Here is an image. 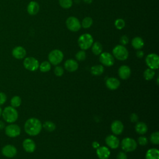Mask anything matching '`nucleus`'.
Masks as SVG:
<instances>
[{"label":"nucleus","instance_id":"nucleus-1","mask_svg":"<svg viewBox=\"0 0 159 159\" xmlns=\"http://www.w3.org/2000/svg\"><path fill=\"white\" fill-rule=\"evenodd\" d=\"M42 129V124L40 120L37 118L32 117L26 120L24 124L25 132L29 135H37Z\"/></svg>","mask_w":159,"mask_h":159},{"label":"nucleus","instance_id":"nucleus-2","mask_svg":"<svg viewBox=\"0 0 159 159\" xmlns=\"http://www.w3.org/2000/svg\"><path fill=\"white\" fill-rule=\"evenodd\" d=\"M2 116L6 122L12 124L17 120L18 118V112L16 108L12 106H7L2 111Z\"/></svg>","mask_w":159,"mask_h":159},{"label":"nucleus","instance_id":"nucleus-3","mask_svg":"<svg viewBox=\"0 0 159 159\" xmlns=\"http://www.w3.org/2000/svg\"><path fill=\"white\" fill-rule=\"evenodd\" d=\"M78 43L80 48L83 50H88L93 43V38L89 34H83L78 38Z\"/></svg>","mask_w":159,"mask_h":159},{"label":"nucleus","instance_id":"nucleus-4","mask_svg":"<svg viewBox=\"0 0 159 159\" xmlns=\"http://www.w3.org/2000/svg\"><path fill=\"white\" fill-rule=\"evenodd\" d=\"M113 57L116 59L124 61L125 60L129 57V52L125 46L122 45H116L112 50Z\"/></svg>","mask_w":159,"mask_h":159},{"label":"nucleus","instance_id":"nucleus-5","mask_svg":"<svg viewBox=\"0 0 159 159\" xmlns=\"http://www.w3.org/2000/svg\"><path fill=\"white\" fill-rule=\"evenodd\" d=\"M48 59L50 64L57 65L62 61L63 59V53L60 50H53L49 53L48 55Z\"/></svg>","mask_w":159,"mask_h":159},{"label":"nucleus","instance_id":"nucleus-6","mask_svg":"<svg viewBox=\"0 0 159 159\" xmlns=\"http://www.w3.org/2000/svg\"><path fill=\"white\" fill-rule=\"evenodd\" d=\"M120 145L122 149L126 152H133L136 149L137 147L136 141L130 137H125L123 139Z\"/></svg>","mask_w":159,"mask_h":159},{"label":"nucleus","instance_id":"nucleus-7","mask_svg":"<svg viewBox=\"0 0 159 159\" xmlns=\"http://www.w3.org/2000/svg\"><path fill=\"white\" fill-rule=\"evenodd\" d=\"M23 65L25 69L30 71H34L39 67V61L32 57H26L23 61Z\"/></svg>","mask_w":159,"mask_h":159},{"label":"nucleus","instance_id":"nucleus-8","mask_svg":"<svg viewBox=\"0 0 159 159\" xmlns=\"http://www.w3.org/2000/svg\"><path fill=\"white\" fill-rule=\"evenodd\" d=\"M145 62L148 68L157 70L159 66V57L156 53H150L145 58Z\"/></svg>","mask_w":159,"mask_h":159},{"label":"nucleus","instance_id":"nucleus-9","mask_svg":"<svg viewBox=\"0 0 159 159\" xmlns=\"http://www.w3.org/2000/svg\"><path fill=\"white\" fill-rule=\"evenodd\" d=\"M66 25L68 29L71 32H77L81 27L80 20L76 17L73 16L67 18L66 20Z\"/></svg>","mask_w":159,"mask_h":159},{"label":"nucleus","instance_id":"nucleus-10","mask_svg":"<svg viewBox=\"0 0 159 159\" xmlns=\"http://www.w3.org/2000/svg\"><path fill=\"white\" fill-rule=\"evenodd\" d=\"M20 127L14 124H11L5 127V133L9 137H16L20 134Z\"/></svg>","mask_w":159,"mask_h":159},{"label":"nucleus","instance_id":"nucleus-11","mask_svg":"<svg viewBox=\"0 0 159 159\" xmlns=\"http://www.w3.org/2000/svg\"><path fill=\"white\" fill-rule=\"evenodd\" d=\"M99 61L104 66H111L114 63V58L111 53L108 52H103L100 54Z\"/></svg>","mask_w":159,"mask_h":159},{"label":"nucleus","instance_id":"nucleus-12","mask_svg":"<svg viewBox=\"0 0 159 159\" xmlns=\"http://www.w3.org/2000/svg\"><path fill=\"white\" fill-rule=\"evenodd\" d=\"M2 155L7 158H13L17 154V148L12 145H6L2 148Z\"/></svg>","mask_w":159,"mask_h":159},{"label":"nucleus","instance_id":"nucleus-13","mask_svg":"<svg viewBox=\"0 0 159 159\" xmlns=\"http://www.w3.org/2000/svg\"><path fill=\"white\" fill-rule=\"evenodd\" d=\"M105 141H106V143L107 144V145L112 149H116V148H118V147L119 146V144H120L119 139L114 135H107L106 137Z\"/></svg>","mask_w":159,"mask_h":159},{"label":"nucleus","instance_id":"nucleus-14","mask_svg":"<svg viewBox=\"0 0 159 159\" xmlns=\"http://www.w3.org/2000/svg\"><path fill=\"white\" fill-rule=\"evenodd\" d=\"M111 129L114 134L119 135L122 134L124 130V125L121 121L116 120L113 121L111 124Z\"/></svg>","mask_w":159,"mask_h":159},{"label":"nucleus","instance_id":"nucleus-15","mask_svg":"<svg viewBox=\"0 0 159 159\" xmlns=\"http://www.w3.org/2000/svg\"><path fill=\"white\" fill-rule=\"evenodd\" d=\"M96 154L99 159H108L111 155V152L107 147L99 146L96 148Z\"/></svg>","mask_w":159,"mask_h":159},{"label":"nucleus","instance_id":"nucleus-16","mask_svg":"<svg viewBox=\"0 0 159 159\" xmlns=\"http://www.w3.org/2000/svg\"><path fill=\"white\" fill-rule=\"evenodd\" d=\"M22 147L24 150L28 153H32L35 151L36 145L31 139H26L22 142Z\"/></svg>","mask_w":159,"mask_h":159},{"label":"nucleus","instance_id":"nucleus-17","mask_svg":"<svg viewBox=\"0 0 159 159\" xmlns=\"http://www.w3.org/2000/svg\"><path fill=\"white\" fill-rule=\"evenodd\" d=\"M12 55L16 59H22L26 55V50L24 47L21 46H17L13 48L12 51Z\"/></svg>","mask_w":159,"mask_h":159},{"label":"nucleus","instance_id":"nucleus-18","mask_svg":"<svg viewBox=\"0 0 159 159\" xmlns=\"http://www.w3.org/2000/svg\"><path fill=\"white\" fill-rule=\"evenodd\" d=\"M131 74V70L129 66L127 65H122L118 70V75L122 80H127L129 78Z\"/></svg>","mask_w":159,"mask_h":159},{"label":"nucleus","instance_id":"nucleus-19","mask_svg":"<svg viewBox=\"0 0 159 159\" xmlns=\"http://www.w3.org/2000/svg\"><path fill=\"white\" fill-rule=\"evenodd\" d=\"M65 68L70 72H73L77 70L78 68V62L73 59H68L64 63Z\"/></svg>","mask_w":159,"mask_h":159},{"label":"nucleus","instance_id":"nucleus-20","mask_svg":"<svg viewBox=\"0 0 159 159\" xmlns=\"http://www.w3.org/2000/svg\"><path fill=\"white\" fill-rule=\"evenodd\" d=\"M106 85L107 88L111 90H115L120 86V81L116 78H108L106 81Z\"/></svg>","mask_w":159,"mask_h":159},{"label":"nucleus","instance_id":"nucleus-21","mask_svg":"<svg viewBox=\"0 0 159 159\" xmlns=\"http://www.w3.org/2000/svg\"><path fill=\"white\" fill-rule=\"evenodd\" d=\"M39 5L35 1H30L27 6V12L31 16L36 15L39 11Z\"/></svg>","mask_w":159,"mask_h":159},{"label":"nucleus","instance_id":"nucleus-22","mask_svg":"<svg viewBox=\"0 0 159 159\" xmlns=\"http://www.w3.org/2000/svg\"><path fill=\"white\" fill-rule=\"evenodd\" d=\"M135 130L137 134L142 135L147 132L148 127L145 123L143 122H137L135 125Z\"/></svg>","mask_w":159,"mask_h":159},{"label":"nucleus","instance_id":"nucleus-23","mask_svg":"<svg viewBox=\"0 0 159 159\" xmlns=\"http://www.w3.org/2000/svg\"><path fill=\"white\" fill-rule=\"evenodd\" d=\"M145 159H159V151L157 148L148 149L145 154Z\"/></svg>","mask_w":159,"mask_h":159},{"label":"nucleus","instance_id":"nucleus-24","mask_svg":"<svg viewBox=\"0 0 159 159\" xmlns=\"http://www.w3.org/2000/svg\"><path fill=\"white\" fill-rule=\"evenodd\" d=\"M132 46L136 50H140L144 46L143 40L140 37H134L131 42Z\"/></svg>","mask_w":159,"mask_h":159},{"label":"nucleus","instance_id":"nucleus-25","mask_svg":"<svg viewBox=\"0 0 159 159\" xmlns=\"http://www.w3.org/2000/svg\"><path fill=\"white\" fill-rule=\"evenodd\" d=\"M104 66L101 65H96L91 68V73L94 76H99L104 72Z\"/></svg>","mask_w":159,"mask_h":159},{"label":"nucleus","instance_id":"nucleus-26","mask_svg":"<svg viewBox=\"0 0 159 159\" xmlns=\"http://www.w3.org/2000/svg\"><path fill=\"white\" fill-rule=\"evenodd\" d=\"M92 46V52L96 55H99L102 53V46L101 43L99 42H95L93 43Z\"/></svg>","mask_w":159,"mask_h":159},{"label":"nucleus","instance_id":"nucleus-27","mask_svg":"<svg viewBox=\"0 0 159 159\" xmlns=\"http://www.w3.org/2000/svg\"><path fill=\"white\" fill-rule=\"evenodd\" d=\"M155 75V70L151 69L150 68L146 69L143 72V77L146 80H148V81L152 80Z\"/></svg>","mask_w":159,"mask_h":159},{"label":"nucleus","instance_id":"nucleus-28","mask_svg":"<svg viewBox=\"0 0 159 159\" xmlns=\"http://www.w3.org/2000/svg\"><path fill=\"white\" fill-rule=\"evenodd\" d=\"M42 127L46 130H47L48 132H53L55 128H56V125L55 124L52 122V121H49V120H47V121H45L43 125H42Z\"/></svg>","mask_w":159,"mask_h":159},{"label":"nucleus","instance_id":"nucleus-29","mask_svg":"<svg viewBox=\"0 0 159 159\" xmlns=\"http://www.w3.org/2000/svg\"><path fill=\"white\" fill-rule=\"evenodd\" d=\"M22 102V99L19 96H14L11 99V105L12 107L16 108L20 106Z\"/></svg>","mask_w":159,"mask_h":159},{"label":"nucleus","instance_id":"nucleus-30","mask_svg":"<svg viewBox=\"0 0 159 159\" xmlns=\"http://www.w3.org/2000/svg\"><path fill=\"white\" fill-rule=\"evenodd\" d=\"M40 71L42 72H47L51 69V64L49 61H44L41 63V64L39 65V67Z\"/></svg>","mask_w":159,"mask_h":159},{"label":"nucleus","instance_id":"nucleus-31","mask_svg":"<svg viewBox=\"0 0 159 159\" xmlns=\"http://www.w3.org/2000/svg\"><path fill=\"white\" fill-rule=\"evenodd\" d=\"M93 24V19L89 17H84L81 22V26L84 29L89 28Z\"/></svg>","mask_w":159,"mask_h":159},{"label":"nucleus","instance_id":"nucleus-32","mask_svg":"<svg viewBox=\"0 0 159 159\" xmlns=\"http://www.w3.org/2000/svg\"><path fill=\"white\" fill-rule=\"evenodd\" d=\"M150 140L152 143L158 145L159 143V132L158 131L153 132L150 137Z\"/></svg>","mask_w":159,"mask_h":159},{"label":"nucleus","instance_id":"nucleus-33","mask_svg":"<svg viewBox=\"0 0 159 159\" xmlns=\"http://www.w3.org/2000/svg\"><path fill=\"white\" fill-rule=\"evenodd\" d=\"M60 6L64 9H68L71 7L73 4L72 0H59Z\"/></svg>","mask_w":159,"mask_h":159},{"label":"nucleus","instance_id":"nucleus-34","mask_svg":"<svg viewBox=\"0 0 159 159\" xmlns=\"http://www.w3.org/2000/svg\"><path fill=\"white\" fill-rule=\"evenodd\" d=\"M125 22L124 20L120 18L117 19L114 22V25L116 28L119 30L122 29L125 27Z\"/></svg>","mask_w":159,"mask_h":159},{"label":"nucleus","instance_id":"nucleus-35","mask_svg":"<svg viewBox=\"0 0 159 159\" xmlns=\"http://www.w3.org/2000/svg\"><path fill=\"white\" fill-rule=\"evenodd\" d=\"M76 58L77 60L78 61H83L85 60L86 55V52H84V50H80L78 51L76 53Z\"/></svg>","mask_w":159,"mask_h":159},{"label":"nucleus","instance_id":"nucleus-36","mask_svg":"<svg viewBox=\"0 0 159 159\" xmlns=\"http://www.w3.org/2000/svg\"><path fill=\"white\" fill-rule=\"evenodd\" d=\"M64 73L63 68L60 66H57L54 69V73L57 76H61Z\"/></svg>","mask_w":159,"mask_h":159},{"label":"nucleus","instance_id":"nucleus-37","mask_svg":"<svg viewBox=\"0 0 159 159\" xmlns=\"http://www.w3.org/2000/svg\"><path fill=\"white\" fill-rule=\"evenodd\" d=\"M148 139L147 137H144V136H141L139 137V138L138 139V143L139 145H142V146H144L146 145L148 143Z\"/></svg>","mask_w":159,"mask_h":159},{"label":"nucleus","instance_id":"nucleus-38","mask_svg":"<svg viewBox=\"0 0 159 159\" xmlns=\"http://www.w3.org/2000/svg\"><path fill=\"white\" fill-rule=\"evenodd\" d=\"M120 44L122 45H124V46H125L127 44H128V43H129V38H128V37L127 35H122L120 37Z\"/></svg>","mask_w":159,"mask_h":159},{"label":"nucleus","instance_id":"nucleus-39","mask_svg":"<svg viewBox=\"0 0 159 159\" xmlns=\"http://www.w3.org/2000/svg\"><path fill=\"white\" fill-rule=\"evenodd\" d=\"M7 100V96L5 93L0 92V106L4 104Z\"/></svg>","mask_w":159,"mask_h":159},{"label":"nucleus","instance_id":"nucleus-40","mask_svg":"<svg viewBox=\"0 0 159 159\" xmlns=\"http://www.w3.org/2000/svg\"><path fill=\"white\" fill-rule=\"evenodd\" d=\"M130 120L132 122H138L139 117L135 113H132L130 116Z\"/></svg>","mask_w":159,"mask_h":159},{"label":"nucleus","instance_id":"nucleus-41","mask_svg":"<svg viewBox=\"0 0 159 159\" xmlns=\"http://www.w3.org/2000/svg\"><path fill=\"white\" fill-rule=\"evenodd\" d=\"M117 159H127L126 153L124 152H120L117 155Z\"/></svg>","mask_w":159,"mask_h":159},{"label":"nucleus","instance_id":"nucleus-42","mask_svg":"<svg viewBox=\"0 0 159 159\" xmlns=\"http://www.w3.org/2000/svg\"><path fill=\"white\" fill-rule=\"evenodd\" d=\"M143 55H144V53H143V52L142 50H138L137 51V52H136V56H137L138 58H142V57H143Z\"/></svg>","mask_w":159,"mask_h":159},{"label":"nucleus","instance_id":"nucleus-43","mask_svg":"<svg viewBox=\"0 0 159 159\" xmlns=\"http://www.w3.org/2000/svg\"><path fill=\"white\" fill-rule=\"evenodd\" d=\"M93 148H98L99 147V143L98 142H93Z\"/></svg>","mask_w":159,"mask_h":159},{"label":"nucleus","instance_id":"nucleus-44","mask_svg":"<svg viewBox=\"0 0 159 159\" xmlns=\"http://www.w3.org/2000/svg\"><path fill=\"white\" fill-rule=\"evenodd\" d=\"M83 1L86 4H91L93 2V0H83Z\"/></svg>","mask_w":159,"mask_h":159},{"label":"nucleus","instance_id":"nucleus-45","mask_svg":"<svg viewBox=\"0 0 159 159\" xmlns=\"http://www.w3.org/2000/svg\"><path fill=\"white\" fill-rule=\"evenodd\" d=\"M4 123H3L2 121H0V129L4 128Z\"/></svg>","mask_w":159,"mask_h":159},{"label":"nucleus","instance_id":"nucleus-46","mask_svg":"<svg viewBox=\"0 0 159 159\" xmlns=\"http://www.w3.org/2000/svg\"><path fill=\"white\" fill-rule=\"evenodd\" d=\"M2 109H1V107H0V117L2 116Z\"/></svg>","mask_w":159,"mask_h":159},{"label":"nucleus","instance_id":"nucleus-47","mask_svg":"<svg viewBox=\"0 0 159 159\" xmlns=\"http://www.w3.org/2000/svg\"><path fill=\"white\" fill-rule=\"evenodd\" d=\"M157 84H158V77L157 78Z\"/></svg>","mask_w":159,"mask_h":159}]
</instances>
